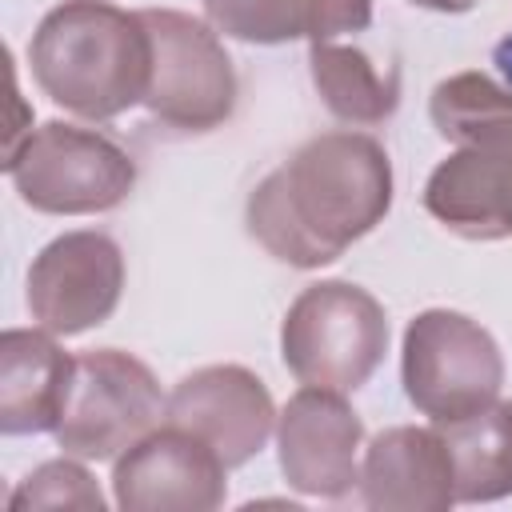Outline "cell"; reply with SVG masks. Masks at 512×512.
Listing matches in <instances>:
<instances>
[{
	"label": "cell",
	"instance_id": "cell-1",
	"mask_svg": "<svg viewBox=\"0 0 512 512\" xmlns=\"http://www.w3.org/2000/svg\"><path fill=\"white\" fill-rule=\"evenodd\" d=\"M392 208V160L364 132H320L304 140L248 196V232L292 264L320 268L368 236Z\"/></svg>",
	"mask_w": 512,
	"mask_h": 512
},
{
	"label": "cell",
	"instance_id": "cell-2",
	"mask_svg": "<svg viewBox=\"0 0 512 512\" xmlns=\"http://www.w3.org/2000/svg\"><path fill=\"white\" fill-rule=\"evenodd\" d=\"M28 64L52 104L88 120H112L144 104L152 36L140 12L108 0H64L36 24Z\"/></svg>",
	"mask_w": 512,
	"mask_h": 512
},
{
	"label": "cell",
	"instance_id": "cell-3",
	"mask_svg": "<svg viewBox=\"0 0 512 512\" xmlns=\"http://www.w3.org/2000/svg\"><path fill=\"white\" fill-rule=\"evenodd\" d=\"M388 352V316L372 292L348 280L308 284L280 324V356L300 384L356 392Z\"/></svg>",
	"mask_w": 512,
	"mask_h": 512
},
{
	"label": "cell",
	"instance_id": "cell-4",
	"mask_svg": "<svg viewBox=\"0 0 512 512\" xmlns=\"http://www.w3.org/2000/svg\"><path fill=\"white\" fill-rule=\"evenodd\" d=\"M20 200L48 216H92L128 200L136 160L104 132L64 120L40 124L4 164Z\"/></svg>",
	"mask_w": 512,
	"mask_h": 512
},
{
	"label": "cell",
	"instance_id": "cell-5",
	"mask_svg": "<svg viewBox=\"0 0 512 512\" xmlns=\"http://www.w3.org/2000/svg\"><path fill=\"white\" fill-rule=\"evenodd\" d=\"M164 408L168 400L144 360L120 348H92L72 364V384L52 436L76 460H116L160 428Z\"/></svg>",
	"mask_w": 512,
	"mask_h": 512
},
{
	"label": "cell",
	"instance_id": "cell-6",
	"mask_svg": "<svg viewBox=\"0 0 512 512\" xmlns=\"http://www.w3.org/2000/svg\"><path fill=\"white\" fill-rule=\"evenodd\" d=\"M404 392L436 424L472 416L500 400L504 360L488 328L452 308H428L404 328Z\"/></svg>",
	"mask_w": 512,
	"mask_h": 512
},
{
	"label": "cell",
	"instance_id": "cell-7",
	"mask_svg": "<svg viewBox=\"0 0 512 512\" xmlns=\"http://www.w3.org/2000/svg\"><path fill=\"white\" fill-rule=\"evenodd\" d=\"M152 36V80L144 108L180 132L220 128L236 108V68L220 36L176 8L140 12Z\"/></svg>",
	"mask_w": 512,
	"mask_h": 512
},
{
	"label": "cell",
	"instance_id": "cell-8",
	"mask_svg": "<svg viewBox=\"0 0 512 512\" xmlns=\"http://www.w3.org/2000/svg\"><path fill=\"white\" fill-rule=\"evenodd\" d=\"M124 292V252L104 232H64L28 268V312L52 336L104 324Z\"/></svg>",
	"mask_w": 512,
	"mask_h": 512
},
{
	"label": "cell",
	"instance_id": "cell-9",
	"mask_svg": "<svg viewBox=\"0 0 512 512\" xmlns=\"http://www.w3.org/2000/svg\"><path fill=\"white\" fill-rule=\"evenodd\" d=\"M224 472L200 436L164 424L116 456L112 496L124 512H212L228 496Z\"/></svg>",
	"mask_w": 512,
	"mask_h": 512
},
{
	"label": "cell",
	"instance_id": "cell-10",
	"mask_svg": "<svg viewBox=\"0 0 512 512\" xmlns=\"http://www.w3.org/2000/svg\"><path fill=\"white\" fill-rule=\"evenodd\" d=\"M276 448L284 480L304 496L340 500L360 484L364 424L344 392L304 384L276 416Z\"/></svg>",
	"mask_w": 512,
	"mask_h": 512
},
{
	"label": "cell",
	"instance_id": "cell-11",
	"mask_svg": "<svg viewBox=\"0 0 512 512\" xmlns=\"http://www.w3.org/2000/svg\"><path fill=\"white\" fill-rule=\"evenodd\" d=\"M164 424L200 436L228 468H240L268 444L276 404L256 372L240 364H208L172 388Z\"/></svg>",
	"mask_w": 512,
	"mask_h": 512
},
{
	"label": "cell",
	"instance_id": "cell-12",
	"mask_svg": "<svg viewBox=\"0 0 512 512\" xmlns=\"http://www.w3.org/2000/svg\"><path fill=\"white\" fill-rule=\"evenodd\" d=\"M360 500L380 512H444L456 500L452 456L440 428H384L364 448Z\"/></svg>",
	"mask_w": 512,
	"mask_h": 512
},
{
	"label": "cell",
	"instance_id": "cell-13",
	"mask_svg": "<svg viewBox=\"0 0 512 512\" xmlns=\"http://www.w3.org/2000/svg\"><path fill=\"white\" fill-rule=\"evenodd\" d=\"M424 208L468 240L512 236V140L472 144L440 160L424 184Z\"/></svg>",
	"mask_w": 512,
	"mask_h": 512
},
{
	"label": "cell",
	"instance_id": "cell-14",
	"mask_svg": "<svg viewBox=\"0 0 512 512\" xmlns=\"http://www.w3.org/2000/svg\"><path fill=\"white\" fill-rule=\"evenodd\" d=\"M72 364L48 328H8L0 336V432H52L72 384Z\"/></svg>",
	"mask_w": 512,
	"mask_h": 512
},
{
	"label": "cell",
	"instance_id": "cell-15",
	"mask_svg": "<svg viewBox=\"0 0 512 512\" xmlns=\"http://www.w3.org/2000/svg\"><path fill=\"white\" fill-rule=\"evenodd\" d=\"M216 32L248 44L336 40L372 24V0H204Z\"/></svg>",
	"mask_w": 512,
	"mask_h": 512
},
{
	"label": "cell",
	"instance_id": "cell-16",
	"mask_svg": "<svg viewBox=\"0 0 512 512\" xmlns=\"http://www.w3.org/2000/svg\"><path fill=\"white\" fill-rule=\"evenodd\" d=\"M456 476V500L512 496V404H488L472 416L436 424Z\"/></svg>",
	"mask_w": 512,
	"mask_h": 512
},
{
	"label": "cell",
	"instance_id": "cell-17",
	"mask_svg": "<svg viewBox=\"0 0 512 512\" xmlns=\"http://www.w3.org/2000/svg\"><path fill=\"white\" fill-rule=\"evenodd\" d=\"M308 68L324 108L348 124H380L400 104V72H380L360 48L332 40L308 44Z\"/></svg>",
	"mask_w": 512,
	"mask_h": 512
},
{
	"label": "cell",
	"instance_id": "cell-18",
	"mask_svg": "<svg viewBox=\"0 0 512 512\" xmlns=\"http://www.w3.org/2000/svg\"><path fill=\"white\" fill-rule=\"evenodd\" d=\"M428 116L436 132L460 148L512 140V84L488 72H456L432 88Z\"/></svg>",
	"mask_w": 512,
	"mask_h": 512
},
{
	"label": "cell",
	"instance_id": "cell-19",
	"mask_svg": "<svg viewBox=\"0 0 512 512\" xmlns=\"http://www.w3.org/2000/svg\"><path fill=\"white\" fill-rule=\"evenodd\" d=\"M40 508H76V512H100L104 496L92 480V472L76 460H48L32 468L16 492L8 496V512H40Z\"/></svg>",
	"mask_w": 512,
	"mask_h": 512
},
{
	"label": "cell",
	"instance_id": "cell-20",
	"mask_svg": "<svg viewBox=\"0 0 512 512\" xmlns=\"http://www.w3.org/2000/svg\"><path fill=\"white\" fill-rule=\"evenodd\" d=\"M420 8H432V12H468L476 8V0H412Z\"/></svg>",
	"mask_w": 512,
	"mask_h": 512
}]
</instances>
